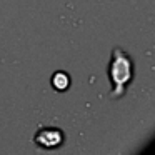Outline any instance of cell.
Returning a JSON list of instances; mask_svg holds the SVG:
<instances>
[{"instance_id": "cell-1", "label": "cell", "mask_w": 155, "mask_h": 155, "mask_svg": "<svg viewBox=\"0 0 155 155\" xmlns=\"http://www.w3.org/2000/svg\"><path fill=\"white\" fill-rule=\"evenodd\" d=\"M135 67L132 57L122 47H115L112 50L110 62L107 67V75L110 80V98L118 100L127 94L128 85L134 80Z\"/></svg>"}, {"instance_id": "cell-2", "label": "cell", "mask_w": 155, "mask_h": 155, "mask_svg": "<svg viewBox=\"0 0 155 155\" xmlns=\"http://www.w3.org/2000/svg\"><path fill=\"white\" fill-rule=\"evenodd\" d=\"M65 135L58 127H40L34 135V143L44 150H57L64 145Z\"/></svg>"}, {"instance_id": "cell-3", "label": "cell", "mask_w": 155, "mask_h": 155, "mask_svg": "<svg viewBox=\"0 0 155 155\" xmlns=\"http://www.w3.org/2000/svg\"><path fill=\"white\" fill-rule=\"evenodd\" d=\"M50 84H52V87H54L55 92H65V90H68V87H70L72 78H70V75H68L67 72L57 70V72H54V75H52Z\"/></svg>"}]
</instances>
